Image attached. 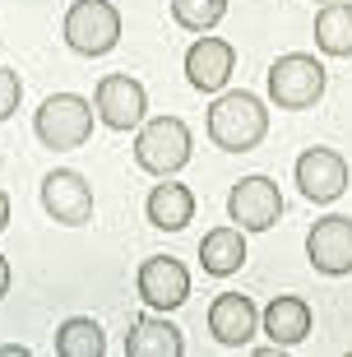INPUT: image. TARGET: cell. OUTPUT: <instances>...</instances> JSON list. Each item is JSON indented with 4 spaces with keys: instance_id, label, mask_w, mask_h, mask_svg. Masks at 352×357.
Listing matches in <instances>:
<instances>
[{
    "instance_id": "cell-1",
    "label": "cell",
    "mask_w": 352,
    "mask_h": 357,
    "mask_svg": "<svg viewBox=\"0 0 352 357\" xmlns=\"http://www.w3.org/2000/svg\"><path fill=\"white\" fill-rule=\"evenodd\" d=\"M209 139L222 149V153H250L269 135V112L255 93L246 89H232V93H218L209 107Z\"/></svg>"
},
{
    "instance_id": "cell-2",
    "label": "cell",
    "mask_w": 352,
    "mask_h": 357,
    "mask_svg": "<svg viewBox=\"0 0 352 357\" xmlns=\"http://www.w3.org/2000/svg\"><path fill=\"white\" fill-rule=\"evenodd\" d=\"M190 153L195 144H190V126L181 116H153L135 135V162L148 176H176L190 162Z\"/></svg>"
},
{
    "instance_id": "cell-3",
    "label": "cell",
    "mask_w": 352,
    "mask_h": 357,
    "mask_svg": "<svg viewBox=\"0 0 352 357\" xmlns=\"http://www.w3.org/2000/svg\"><path fill=\"white\" fill-rule=\"evenodd\" d=\"M325 66L306 52H287L269 66V102L278 112H306L325 98Z\"/></svg>"
},
{
    "instance_id": "cell-4",
    "label": "cell",
    "mask_w": 352,
    "mask_h": 357,
    "mask_svg": "<svg viewBox=\"0 0 352 357\" xmlns=\"http://www.w3.org/2000/svg\"><path fill=\"white\" fill-rule=\"evenodd\" d=\"M61 33H66V47L75 56H89V61L107 56L121 42V10L112 0H75Z\"/></svg>"
},
{
    "instance_id": "cell-5",
    "label": "cell",
    "mask_w": 352,
    "mask_h": 357,
    "mask_svg": "<svg viewBox=\"0 0 352 357\" xmlns=\"http://www.w3.org/2000/svg\"><path fill=\"white\" fill-rule=\"evenodd\" d=\"M93 102L89 98H79V93H52L47 102L38 107V116H33V130L47 149H79L89 144L93 135Z\"/></svg>"
},
{
    "instance_id": "cell-6",
    "label": "cell",
    "mask_w": 352,
    "mask_h": 357,
    "mask_svg": "<svg viewBox=\"0 0 352 357\" xmlns=\"http://www.w3.org/2000/svg\"><path fill=\"white\" fill-rule=\"evenodd\" d=\"M93 112L107 130H139L148 116V93L135 75H102L93 89Z\"/></svg>"
},
{
    "instance_id": "cell-7",
    "label": "cell",
    "mask_w": 352,
    "mask_h": 357,
    "mask_svg": "<svg viewBox=\"0 0 352 357\" xmlns=\"http://www.w3.org/2000/svg\"><path fill=\"white\" fill-rule=\"evenodd\" d=\"M227 218L241 232H269L283 218V195L269 176H241L227 195Z\"/></svg>"
},
{
    "instance_id": "cell-8",
    "label": "cell",
    "mask_w": 352,
    "mask_h": 357,
    "mask_svg": "<svg viewBox=\"0 0 352 357\" xmlns=\"http://www.w3.org/2000/svg\"><path fill=\"white\" fill-rule=\"evenodd\" d=\"M42 209L61 227H84L93 223V190L75 167H56L42 176Z\"/></svg>"
},
{
    "instance_id": "cell-9",
    "label": "cell",
    "mask_w": 352,
    "mask_h": 357,
    "mask_svg": "<svg viewBox=\"0 0 352 357\" xmlns=\"http://www.w3.org/2000/svg\"><path fill=\"white\" fill-rule=\"evenodd\" d=\"M306 260L329 278L352 274V218L348 213H325L306 232Z\"/></svg>"
},
{
    "instance_id": "cell-10",
    "label": "cell",
    "mask_w": 352,
    "mask_h": 357,
    "mask_svg": "<svg viewBox=\"0 0 352 357\" xmlns=\"http://www.w3.org/2000/svg\"><path fill=\"white\" fill-rule=\"evenodd\" d=\"M135 288L153 311H176L190 297V269L176 255H148L135 274Z\"/></svg>"
},
{
    "instance_id": "cell-11",
    "label": "cell",
    "mask_w": 352,
    "mask_h": 357,
    "mask_svg": "<svg viewBox=\"0 0 352 357\" xmlns=\"http://www.w3.org/2000/svg\"><path fill=\"white\" fill-rule=\"evenodd\" d=\"M297 185L311 204H334V199L348 190V162H343L339 149L315 144L297 158Z\"/></svg>"
},
{
    "instance_id": "cell-12",
    "label": "cell",
    "mask_w": 352,
    "mask_h": 357,
    "mask_svg": "<svg viewBox=\"0 0 352 357\" xmlns=\"http://www.w3.org/2000/svg\"><path fill=\"white\" fill-rule=\"evenodd\" d=\"M232 66H236V47L222 38H209V33H199L185 52V79L199 93H222L232 79Z\"/></svg>"
},
{
    "instance_id": "cell-13",
    "label": "cell",
    "mask_w": 352,
    "mask_h": 357,
    "mask_svg": "<svg viewBox=\"0 0 352 357\" xmlns=\"http://www.w3.org/2000/svg\"><path fill=\"white\" fill-rule=\"evenodd\" d=\"M260 330V311L246 292H218L209 306V334L222 348H246Z\"/></svg>"
},
{
    "instance_id": "cell-14",
    "label": "cell",
    "mask_w": 352,
    "mask_h": 357,
    "mask_svg": "<svg viewBox=\"0 0 352 357\" xmlns=\"http://www.w3.org/2000/svg\"><path fill=\"white\" fill-rule=\"evenodd\" d=\"M260 325H264V334H269L274 348H292V344H301L315 325L311 302H306V297H274V302L260 311Z\"/></svg>"
},
{
    "instance_id": "cell-15",
    "label": "cell",
    "mask_w": 352,
    "mask_h": 357,
    "mask_svg": "<svg viewBox=\"0 0 352 357\" xmlns=\"http://www.w3.org/2000/svg\"><path fill=\"white\" fill-rule=\"evenodd\" d=\"M144 213H148V223H153L158 232H181V227L195 218V195H190V185H176L171 176H162V185L148 190Z\"/></svg>"
},
{
    "instance_id": "cell-16",
    "label": "cell",
    "mask_w": 352,
    "mask_h": 357,
    "mask_svg": "<svg viewBox=\"0 0 352 357\" xmlns=\"http://www.w3.org/2000/svg\"><path fill=\"white\" fill-rule=\"evenodd\" d=\"M185 339L167 316H144L125 334V357H181Z\"/></svg>"
},
{
    "instance_id": "cell-17",
    "label": "cell",
    "mask_w": 352,
    "mask_h": 357,
    "mask_svg": "<svg viewBox=\"0 0 352 357\" xmlns=\"http://www.w3.org/2000/svg\"><path fill=\"white\" fill-rule=\"evenodd\" d=\"M199 265H204V274L213 278H227L236 274V269L246 265V232L241 227H213L209 237L199 241Z\"/></svg>"
},
{
    "instance_id": "cell-18",
    "label": "cell",
    "mask_w": 352,
    "mask_h": 357,
    "mask_svg": "<svg viewBox=\"0 0 352 357\" xmlns=\"http://www.w3.org/2000/svg\"><path fill=\"white\" fill-rule=\"evenodd\" d=\"M315 47L325 56H352V5L329 0L315 14Z\"/></svg>"
},
{
    "instance_id": "cell-19",
    "label": "cell",
    "mask_w": 352,
    "mask_h": 357,
    "mask_svg": "<svg viewBox=\"0 0 352 357\" xmlns=\"http://www.w3.org/2000/svg\"><path fill=\"white\" fill-rule=\"evenodd\" d=\"M56 353L61 357H102L107 353V334L93 316H70L56 330Z\"/></svg>"
},
{
    "instance_id": "cell-20",
    "label": "cell",
    "mask_w": 352,
    "mask_h": 357,
    "mask_svg": "<svg viewBox=\"0 0 352 357\" xmlns=\"http://www.w3.org/2000/svg\"><path fill=\"white\" fill-rule=\"evenodd\" d=\"M227 14V0H171V19L185 33H213Z\"/></svg>"
},
{
    "instance_id": "cell-21",
    "label": "cell",
    "mask_w": 352,
    "mask_h": 357,
    "mask_svg": "<svg viewBox=\"0 0 352 357\" xmlns=\"http://www.w3.org/2000/svg\"><path fill=\"white\" fill-rule=\"evenodd\" d=\"M19 98H24V79L10 66H0V121H10L19 112Z\"/></svg>"
},
{
    "instance_id": "cell-22",
    "label": "cell",
    "mask_w": 352,
    "mask_h": 357,
    "mask_svg": "<svg viewBox=\"0 0 352 357\" xmlns=\"http://www.w3.org/2000/svg\"><path fill=\"white\" fill-rule=\"evenodd\" d=\"M5 227H10V195L0 190V232H5Z\"/></svg>"
},
{
    "instance_id": "cell-23",
    "label": "cell",
    "mask_w": 352,
    "mask_h": 357,
    "mask_svg": "<svg viewBox=\"0 0 352 357\" xmlns=\"http://www.w3.org/2000/svg\"><path fill=\"white\" fill-rule=\"evenodd\" d=\"M5 292H10V260L0 255V297H5Z\"/></svg>"
},
{
    "instance_id": "cell-24",
    "label": "cell",
    "mask_w": 352,
    "mask_h": 357,
    "mask_svg": "<svg viewBox=\"0 0 352 357\" xmlns=\"http://www.w3.org/2000/svg\"><path fill=\"white\" fill-rule=\"evenodd\" d=\"M0 357H28V348L24 344H5V348H0Z\"/></svg>"
},
{
    "instance_id": "cell-25",
    "label": "cell",
    "mask_w": 352,
    "mask_h": 357,
    "mask_svg": "<svg viewBox=\"0 0 352 357\" xmlns=\"http://www.w3.org/2000/svg\"><path fill=\"white\" fill-rule=\"evenodd\" d=\"M315 5H329V0H315Z\"/></svg>"
}]
</instances>
